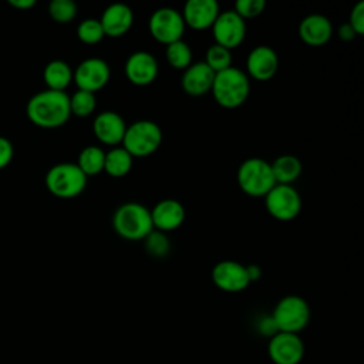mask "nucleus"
Masks as SVG:
<instances>
[{"label": "nucleus", "instance_id": "obj_1", "mask_svg": "<svg viewBox=\"0 0 364 364\" xmlns=\"http://www.w3.org/2000/svg\"><path fill=\"white\" fill-rule=\"evenodd\" d=\"M28 119L41 128H58L71 117L70 95L65 91L44 90L34 94L27 102Z\"/></svg>", "mask_w": 364, "mask_h": 364}, {"label": "nucleus", "instance_id": "obj_2", "mask_svg": "<svg viewBox=\"0 0 364 364\" xmlns=\"http://www.w3.org/2000/svg\"><path fill=\"white\" fill-rule=\"evenodd\" d=\"M210 92L220 107L228 109L237 108L249 97V77L243 70L230 65L226 70L215 73Z\"/></svg>", "mask_w": 364, "mask_h": 364}, {"label": "nucleus", "instance_id": "obj_3", "mask_svg": "<svg viewBox=\"0 0 364 364\" xmlns=\"http://www.w3.org/2000/svg\"><path fill=\"white\" fill-rule=\"evenodd\" d=\"M112 228L127 240H144L154 230L151 210L139 202H125L115 209Z\"/></svg>", "mask_w": 364, "mask_h": 364}, {"label": "nucleus", "instance_id": "obj_4", "mask_svg": "<svg viewBox=\"0 0 364 364\" xmlns=\"http://www.w3.org/2000/svg\"><path fill=\"white\" fill-rule=\"evenodd\" d=\"M237 183L249 196H264L276 185L270 162L256 156L245 159L237 168Z\"/></svg>", "mask_w": 364, "mask_h": 364}, {"label": "nucleus", "instance_id": "obj_5", "mask_svg": "<svg viewBox=\"0 0 364 364\" xmlns=\"http://www.w3.org/2000/svg\"><path fill=\"white\" fill-rule=\"evenodd\" d=\"M47 189L57 198H75L87 186V176L74 162H61L51 166L46 175Z\"/></svg>", "mask_w": 364, "mask_h": 364}, {"label": "nucleus", "instance_id": "obj_6", "mask_svg": "<svg viewBox=\"0 0 364 364\" xmlns=\"http://www.w3.org/2000/svg\"><path fill=\"white\" fill-rule=\"evenodd\" d=\"M122 148L132 156H148L162 144V129L151 119H139L127 125Z\"/></svg>", "mask_w": 364, "mask_h": 364}, {"label": "nucleus", "instance_id": "obj_7", "mask_svg": "<svg viewBox=\"0 0 364 364\" xmlns=\"http://www.w3.org/2000/svg\"><path fill=\"white\" fill-rule=\"evenodd\" d=\"M272 318L277 331L297 334L301 331L310 320L309 303L296 294L282 297L272 313Z\"/></svg>", "mask_w": 364, "mask_h": 364}, {"label": "nucleus", "instance_id": "obj_8", "mask_svg": "<svg viewBox=\"0 0 364 364\" xmlns=\"http://www.w3.org/2000/svg\"><path fill=\"white\" fill-rule=\"evenodd\" d=\"M263 198L267 212L277 220H293L301 210V196L293 185L276 183Z\"/></svg>", "mask_w": 364, "mask_h": 364}, {"label": "nucleus", "instance_id": "obj_9", "mask_svg": "<svg viewBox=\"0 0 364 364\" xmlns=\"http://www.w3.org/2000/svg\"><path fill=\"white\" fill-rule=\"evenodd\" d=\"M148 27L151 36L166 46L176 40H182L186 26L181 11L173 7H159L149 16Z\"/></svg>", "mask_w": 364, "mask_h": 364}, {"label": "nucleus", "instance_id": "obj_10", "mask_svg": "<svg viewBox=\"0 0 364 364\" xmlns=\"http://www.w3.org/2000/svg\"><path fill=\"white\" fill-rule=\"evenodd\" d=\"M210 28L216 44L228 50L240 46L246 36V23L233 9L220 11Z\"/></svg>", "mask_w": 364, "mask_h": 364}, {"label": "nucleus", "instance_id": "obj_11", "mask_svg": "<svg viewBox=\"0 0 364 364\" xmlns=\"http://www.w3.org/2000/svg\"><path fill=\"white\" fill-rule=\"evenodd\" d=\"M111 77L109 65L100 57H88L82 60L73 71V80L78 90L95 92L107 85Z\"/></svg>", "mask_w": 364, "mask_h": 364}, {"label": "nucleus", "instance_id": "obj_12", "mask_svg": "<svg viewBox=\"0 0 364 364\" xmlns=\"http://www.w3.org/2000/svg\"><path fill=\"white\" fill-rule=\"evenodd\" d=\"M210 277L218 289L228 293L242 291L250 284L246 266L236 260L218 262L210 272Z\"/></svg>", "mask_w": 364, "mask_h": 364}, {"label": "nucleus", "instance_id": "obj_13", "mask_svg": "<svg viewBox=\"0 0 364 364\" xmlns=\"http://www.w3.org/2000/svg\"><path fill=\"white\" fill-rule=\"evenodd\" d=\"M267 353L274 364H299L304 355V344L297 334L277 331L270 337Z\"/></svg>", "mask_w": 364, "mask_h": 364}, {"label": "nucleus", "instance_id": "obj_14", "mask_svg": "<svg viewBox=\"0 0 364 364\" xmlns=\"http://www.w3.org/2000/svg\"><path fill=\"white\" fill-rule=\"evenodd\" d=\"M279 57L276 51L264 44L253 47L246 57V74L257 81H267L277 73Z\"/></svg>", "mask_w": 364, "mask_h": 364}, {"label": "nucleus", "instance_id": "obj_15", "mask_svg": "<svg viewBox=\"0 0 364 364\" xmlns=\"http://www.w3.org/2000/svg\"><path fill=\"white\" fill-rule=\"evenodd\" d=\"M124 71L132 84L148 85L156 78L159 68L156 58L151 53L138 50L128 55Z\"/></svg>", "mask_w": 364, "mask_h": 364}, {"label": "nucleus", "instance_id": "obj_16", "mask_svg": "<svg viewBox=\"0 0 364 364\" xmlns=\"http://www.w3.org/2000/svg\"><path fill=\"white\" fill-rule=\"evenodd\" d=\"M219 13L220 9L216 0H188L181 14L185 26L195 30H203L212 27Z\"/></svg>", "mask_w": 364, "mask_h": 364}, {"label": "nucleus", "instance_id": "obj_17", "mask_svg": "<svg viewBox=\"0 0 364 364\" xmlns=\"http://www.w3.org/2000/svg\"><path fill=\"white\" fill-rule=\"evenodd\" d=\"M149 210L154 229L164 233L178 229L186 216L183 205L176 199H162Z\"/></svg>", "mask_w": 364, "mask_h": 364}, {"label": "nucleus", "instance_id": "obj_18", "mask_svg": "<svg viewBox=\"0 0 364 364\" xmlns=\"http://www.w3.org/2000/svg\"><path fill=\"white\" fill-rule=\"evenodd\" d=\"M127 124L115 111H101L95 115L92 131L97 139L105 145H117L122 142Z\"/></svg>", "mask_w": 364, "mask_h": 364}, {"label": "nucleus", "instance_id": "obj_19", "mask_svg": "<svg viewBox=\"0 0 364 364\" xmlns=\"http://www.w3.org/2000/svg\"><path fill=\"white\" fill-rule=\"evenodd\" d=\"M104 34L108 37H121L128 33L134 21V11L125 3H112L101 14L98 18Z\"/></svg>", "mask_w": 364, "mask_h": 364}, {"label": "nucleus", "instance_id": "obj_20", "mask_svg": "<svg viewBox=\"0 0 364 364\" xmlns=\"http://www.w3.org/2000/svg\"><path fill=\"white\" fill-rule=\"evenodd\" d=\"M299 36L307 46H324L333 36L331 20L318 13L309 14L299 24Z\"/></svg>", "mask_w": 364, "mask_h": 364}, {"label": "nucleus", "instance_id": "obj_21", "mask_svg": "<svg viewBox=\"0 0 364 364\" xmlns=\"http://www.w3.org/2000/svg\"><path fill=\"white\" fill-rule=\"evenodd\" d=\"M213 78L215 73L206 65V63L196 61L183 70L181 85L186 94L192 97H200L210 91Z\"/></svg>", "mask_w": 364, "mask_h": 364}, {"label": "nucleus", "instance_id": "obj_22", "mask_svg": "<svg viewBox=\"0 0 364 364\" xmlns=\"http://www.w3.org/2000/svg\"><path fill=\"white\" fill-rule=\"evenodd\" d=\"M270 166L276 183L282 185H291V182L300 176L303 169L300 159L289 154L277 156L273 162H270Z\"/></svg>", "mask_w": 364, "mask_h": 364}, {"label": "nucleus", "instance_id": "obj_23", "mask_svg": "<svg viewBox=\"0 0 364 364\" xmlns=\"http://www.w3.org/2000/svg\"><path fill=\"white\" fill-rule=\"evenodd\" d=\"M43 77L48 90L64 91L73 81V70L68 63L63 60H53L46 65Z\"/></svg>", "mask_w": 364, "mask_h": 364}, {"label": "nucleus", "instance_id": "obj_24", "mask_svg": "<svg viewBox=\"0 0 364 364\" xmlns=\"http://www.w3.org/2000/svg\"><path fill=\"white\" fill-rule=\"evenodd\" d=\"M132 155L122 146L111 148L105 152L104 171L114 178L125 176L132 168Z\"/></svg>", "mask_w": 364, "mask_h": 364}, {"label": "nucleus", "instance_id": "obj_25", "mask_svg": "<svg viewBox=\"0 0 364 364\" xmlns=\"http://www.w3.org/2000/svg\"><path fill=\"white\" fill-rule=\"evenodd\" d=\"M105 151L97 145H88L78 154L77 165L85 173V176H94L104 171Z\"/></svg>", "mask_w": 364, "mask_h": 364}, {"label": "nucleus", "instance_id": "obj_26", "mask_svg": "<svg viewBox=\"0 0 364 364\" xmlns=\"http://www.w3.org/2000/svg\"><path fill=\"white\" fill-rule=\"evenodd\" d=\"M165 58L168 64L176 70H185L192 64V50L183 40H176L166 44Z\"/></svg>", "mask_w": 364, "mask_h": 364}, {"label": "nucleus", "instance_id": "obj_27", "mask_svg": "<svg viewBox=\"0 0 364 364\" xmlns=\"http://www.w3.org/2000/svg\"><path fill=\"white\" fill-rule=\"evenodd\" d=\"M95 107H97V98L94 92L77 90L70 97V111L75 117H80V118L90 117L95 111Z\"/></svg>", "mask_w": 364, "mask_h": 364}, {"label": "nucleus", "instance_id": "obj_28", "mask_svg": "<svg viewBox=\"0 0 364 364\" xmlns=\"http://www.w3.org/2000/svg\"><path fill=\"white\" fill-rule=\"evenodd\" d=\"M205 63L213 73H219L232 65V53L230 50L215 43L206 50Z\"/></svg>", "mask_w": 364, "mask_h": 364}, {"label": "nucleus", "instance_id": "obj_29", "mask_svg": "<svg viewBox=\"0 0 364 364\" xmlns=\"http://www.w3.org/2000/svg\"><path fill=\"white\" fill-rule=\"evenodd\" d=\"M78 38L85 44H95L101 41L105 34L98 18H85L77 27Z\"/></svg>", "mask_w": 364, "mask_h": 364}, {"label": "nucleus", "instance_id": "obj_30", "mask_svg": "<svg viewBox=\"0 0 364 364\" xmlns=\"http://www.w3.org/2000/svg\"><path fill=\"white\" fill-rule=\"evenodd\" d=\"M51 18L57 23H68L77 14V4L73 0H53L48 6Z\"/></svg>", "mask_w": 364, "mask_h": 364}, {"label": "nucleus", "instance_id": "obj_31", "mask_svg": "<svg viewBox=\"0 0 364 364\" xmlns=\"http://www.w3.org/2000/svg\"><path fill=\"white\" fill-rule=\"evenodd\" d=\"M144 243L146 252L154 257H164L169 253L171 249V243L165 233L155 229L144 239Z\"/></svg>", "mask_w": 364, "mask_h": 364}, {"label": "nucleus", "instance_id": "obj_32", "mask_svg": "<svg viewBox=\"0 0 364 364\" xmlns=\"http://www.w3.org/2000/svg\"><path fill=\"white\" fill-rule=\"evenodd\" d=\"M266 7L264 0H236L233 10L245 20V18H253L263 13Z\"/></svg>", "mask_w": 364, "mask_h": 364}, {"label": "nucleus", "instance_id": "obj_33", "mask_svg": "<svg viewBox=\"0 0 364 364\" xmlns=\"http://www.w3.org/2000/svg\"><path fill=\"white\" fill-rule=\"evenodd\" d=\"M347 23L353 27V30L355 31L357 36L364 34V1L363 0H358L353 6Z\"/></svg>", "mask_w": 364, "mask_h": 364}, {"label": "nucleus", "instance_id": "obj_34", "mask_svg": "<svg viewBox=\"0 0 364 364\" xmlns=\"http://www.w3.org/2000/svg\"><path fill=\"white\" fill-rule=\"evenodd\" d=\"M13 158V145L11 142L4 138V136H0V169L7 166L10 164Z\"/></svg>", "mask_w": 364, "mask_h": 364}, {"label": "nucleus", "instance_id": "obj_35", "mask_svg": "<svg viewBox=\"0 0 364 364\" xmlns=\"http://www.w3.org/2000/svg\"><path fill=\"white\" fill-rule=\"evenodd\" d=\"M337 34H338V38L343 40V41H351L357 34L355 31L353 30V27L348 24V23H343L338 30H337Z\"/></svg>", "mask_w": 364, "mask_h": 364}, {"label": "nucleus", "instance_id": "obj_36", "mask_svg": "<svg viewBox=\"0 0 364 364\" xmlns=\"http://www.w3.org/2000/svg\"><path fill=\"white\" fill-rule=\"evenodd\" d=\"M260 331L263 333V334H267V336H274L276 333H277V328H276V326H274V321H273V318H272V316L270 317H264V318H262V323H260Z\"/></svg>", "mask_w": 364, "mask_h": 364}, {"label": "nucleus", "instance_id": "obj_37", "mask_svg": "<svg viewBox=\"0 0 364 364\" xmlns=\"http://www.w3.org/2000/svg\"><path fill=\"white\" fill-rule=\"evenodd\" d=\"M246 272H247V276H249L250 283H252V282H256V280H259V279L262 277V269H260V266H257V264H255V263L247 264V266H246Z\"/></svg>", "mask_w": 364, "mask_h": 364}, {"label": "nucleus", "instance_id": "obj_38", "mask_svg": "<svg viewBox=\"0 0 364 364\" xmlns=\"http://www.w3.org/2000/svg\"><path fill=\"white\" fill-rule=\"evenodd\" d=\"M9 3L16 7V9H21V10H26V9H30L36 4V0H9Z\"/></svg>", "mask_w": 364, "mask_h": 364}]
</instances>
